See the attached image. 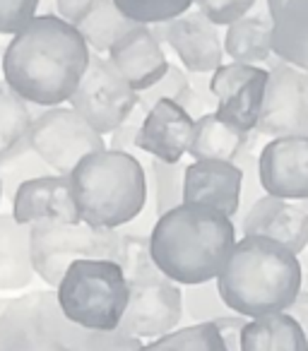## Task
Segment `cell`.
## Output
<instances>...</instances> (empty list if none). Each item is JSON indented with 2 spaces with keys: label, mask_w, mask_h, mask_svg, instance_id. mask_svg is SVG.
I'll return each instance as SVG.
<instances>
[{
  "label": "cell",
  "mask_w": 308,
  "mask_h": 351,
  "mask_svg": "<svg viewBox=\"0 0 308 351\" xmlns=\"http://www.w3.org/2000/svg\"><path fill=\"white\" fill-rule=\"evenodd\" d=\"M89 56L75 25L56 12L34 15L3 53V82L32 106H63L78 89Z\"/></svg>",
  "instance_id": "obj_1"
},
{
  "label": "cell",
  "mask_w": 308,
  "mask_h": 351,
  "mask_svg": "<svg viewBox=\"0 0 308 351\" xmlns=\"http://www.w3.org/2000/svg\"><path fill=\"white\" fill-rule=\"evenodd\" d=\"M239 241L231 217L202 205H178L157 217L150 255L159 272L178 287L215 282Z\"/></svg>",
  "instance_id": "obj_2"
},
{
  "label": "cell",
  "mask_w": 308,
  "mask_h": 351,
  "mask_svg": "<svg viewBox=\"0 0 308 351\" xmlns=\"http://www.w3.org/2000/svg\"><path fill=\"white\" fill-rule=\"evenodd\" d=\"M301 260L265 236H241L217 277L224 303L244 317L284 313L301 291Z\"/></svg>",
  "instance_id": "obj_3"
},
{
  "label": "cell",
  "mask_w": 308,
  "mask_h": 351,
  "mask_svg": "<svg viewBox=\"0 0 308 351\" xmlns=\"http://www.w3.org/2000/svg\"><path fill=\"white\" fill-rule=\"evenodd\" d=\"M80 219L99 229H123L147 207L142 159L118 149L92 152L68 176Z\"/></svg>",
  "instance_id": "obj_4"
},
{
  "label": "cell",
  "mask_w": 308,
  "mask_h": 351,
  "mask_svg": "<svg viewBox=\"0 0 308 351\" xmlns=\"http://www.w3.org/2000/svg\"><path fill=\"white\" fill-rule=\"evenodd\" d=\"M118 265L128 277L121 330L137 339H157L176 330L183 320V289L159 272L150 255V236L123 234Z\"/></svg>",
  "instance_id": "obj_5"
},
{
  "label": "cell",
  "mask_w": 308,
  "mask_h": 351,
  "mask_svg": "<svg viewBox=\"0 0 308 351\" xmlns=\"http://www.w3.org/2000/svg\"><path fill=\"white\" fill-rule=\"evenodd\" d=\"M58 306L73 325L92 332L121 327L128 306V277L113 260H75L56 287Z\"/></svg>",
  "instance_id": "obj_6"
},
{
  "label": "cell",
  "mask_w": 308,
  "mask_h": 351,
  "mask_svg": "<svg viewBox=\"0 0 308 351\" xmlns=\"http://www.w3.org/2000/svg\"><path fill=\"white\" fill-rule=\"evenodd\" d=\"M123 234L118 229H99L84 221H36L32 224V267L49 287H58L65 269L75 260H113L121 263Z\"/></svg>",
  "instance_id": "obj_7"
},
{
  "label": "cell",
  "mask_w": 308,
  "mask_h": 351,
  "mask_svg": "<svg viewBox=\"0 0 308 351\" xmlns=\"http://www.w3.org/2000/svg\"><path fill=\"white\" fill-rule=\"evenodd\" d=\"M82 327L63 315L56 291H32L0 306V351H75Z\"/></svg>",
  "instance_id": "obj_8"
},
{
  "label": "cell",
  "mask_w": 308,
  "mask_h": 351,
  "mask_svg": "<svg viewBox=\"0 0 308 351\" xmlns=\"http://www.w3.org/2000/svg\"><path fill=\"white\" fill-rule=\"evenodd\" d=\"M29 147L54 173L70 176L87 154L106 149V140L75 108L51 106L34 116Z\"/></svg>",
  "instance_id": "obj_9"
},
{
  "label": "cell",
  "mask_w": 308,
  "mask_h": 351,
  "mask_svg": "<svg viewBox=\"0 0 308 351\" xmlns=\"http://www.w3.org/2000/svg\"><path fill=\"white\" fill-rule=\"evenodd\" d=\"M70 108H75L99 135H108L132 116L137 92L108 63L106 56L92 53L78 89L70 97Z\"/></svg>",
  "instance_id": "obj_10"
},
{
  "label": "cell",
  "mask_w": 308,
  "mask_h": 351,
  "mask_svg": "<svg viewBox=\"0 0 308 351\" xmlns=\"http://www.w3.org/2000/svg\"><path fill=\"white\" fill-rule=\"evenodd\" d=\"M263 137H308V73L272 60L258 128Z\"/></svg>",
  "instance_id": "obj_11"
},
{
  "label": "cell",
  "mask_w": 308,
  "mask_h": 351,
  "mask_svg": "<svg viewBox=\"0 0 308 351\" xmlns=\"http://www.w3.org/2000/svg\"><path fill=\"white\" fill-rule=\"evenodd\" d=\"M152 32L178 56L188 73L210 75L224 63V46L222 36L217 34V27L198 10H188L171 22L152 27Z\"/></svg>",
  "instance_id": "obj_12"
},
{
  "label": "cell",
  "mask_w": 308,
  "mask_h": 351,
  "mask_svg": "<svg viewBox=\"0 0 308 351\" xmlns=\"http://www.w3.org/2000/svg\"><path fill=\"white\" fill-rule=\"evenodd\" d=\"M265 195L301 202L308 197V137H272L258 154Z\"/></svg>",
  "instance_id": "obj_13"
},
{
  "label": "cell",
  "mask_w": 308,
  "mask_h": 351,
  "mask_svg": "<svg viewBox=\"0 0 308 351\" xmlns=\"http://www.w3.org/2000/svg\"><path fill=\"white\" fill-rule=\"evenodd\" d=\"M196 118L171 99H159L145 113L135 135V149L164 164H178L193 142Z\"/></svg>",
  "instance_id": "obj_14"
},
{
  "label": "cell",
  "mask_w": 308,
  "mask_h": 351,
  "mask_svg": "<svg viewBox=\"0 0 308 351\" xmlns=\"http://www.w3.org/2000/svg\"><path fill=\"white\" fill-rule=\"evenodd\" d=\"M236 231L241 236H265L277 241L294 255H301L308 248V215L298 207V202L272 195L258 197L236 221Z\"/></svg>",
  "instance_id": "obj_15"
},
{
  "label": "cell",
  "mask_w": 308,
  "mask_h": 351,
  "mask_svg": "<svg viewBox=\"0 0 308 351\" xmlns=\"http://www.w3.org/2000/svg\"><path fill=\"white\" fill-rule=\"evenodd\" d=\"M12 212L20 224H36V221H65V224H78L80 212L73 197V186L68 176L49 173L25 181L15 191Z\"/></svg>",
  "instance_id": "obj_16"
},
{
  "label": "cell",
  "mask_w": 308,
  "mask_h": 351,
  "mask_svg": "<svg viewBox=\"0 0 308 351\" xmlns=\"http://www.w3.org/2000/svg\"><path fill=\"white\" fill-rule=\"evenodd\" d=\"M244 173L234 161H193L183 176V202L202 205L236 219Z\"/></svg>",
  "instance_id": "obj_17"
},
{
  "label": "cell",
  "mask_w": 308,
  "mask_h": 351,
  "mask_svg": "<svg viewBox=\"0 0 308 351\" xmlns=\"http://www.w3.org/2000/svg\"><path fill=\"white\" fill-rule=\"evenodd\" d=\"M106 58L137 94L157 84L171 65L162 49V41L154 36L152 27L145 25L132 27L121 41L111 46Z\"/></svg>",
  "instance_id": "obj_18"
},
{
  "label": "cell",
  "mask_w": 308,
  "mask_h": 351,
  "mask_svg": "<svg viewBox=\"0 0 308 351\" xmlns=\"http://www.w3.org/2000/svg\"><path fill=\"white\" fill-rule=\"evenodd\" d=\"M272 56L308 73V0H287L272 15Z\"/></svg>",
  "instance_id": "obj_19"
},
{
  "label": "cell",
  "mask_w": 308,
  "mask_h": 351,
  "mask_svg": "<svg viewBox=\"0 0 308 351\" xmlns=\"http://www.w3.org/2000/svg\"><path fill=\"white\" fill-rule=\"evenodd\" d=\"M32 226L0 212V291L29 287L36 277L29 253Z\"/></svg>",
  "instance_id": "obj_20"
},
{
  "label": "cell",
  "mask_w": 308,
  "mask_h": 351,
  "mask_svg": "<svg viewBox=\"0 0 308 351\" xmlns=\"http://www.w3.org/2000/svg\"><path fill=\"white\" fill-rule=\"evenodd\" d=\"M260 132H244L234 130L226 125L217 113H202L196 118V128H193V142L188 154L193 161H234L244 147L253 145L260 140Z\"/></svg>",
  "instance_id": "obj_21"
},
{
  "label": "cell",
  "mask_w": 308,
  "mask_h": 351,
  "mask_svg": "<svg viewBox=\"0 0 308 351\" xmlns=\"http://www.w3.org/2000/svg\"><path fill=\"white\" fill-rule=\"evenodd\" d=\"M224 56H229L234 63L246 65H263L272 63V20L270 15H246L226 27L224 39Z\"/></svg>",
  "instance_id": "obj_22"
},
{
  "label": "cell",
  "mask_w": 308,
  "mask_h": 351,
  "mask_svg": "<svg viewBox=\"0 0 308 351\" xmlns=\"http://www.w3.org/2000/svg\"><path fill=\"white\" fill-rule=\"evenodd\" d=\"M241 351H308V341L287 313H270L246 322Z\"/></svg>",
  "instance_id": "obj_23"
},
{
  "label": "cell",
  "mask_w": 308,
  "mask_h": 351,
  "mask_svg": "<svg viewBox=\"0 0 308 351\" xmlns=\"http://www.w3.org/2000/svg\"><path fill=\"white\" fill-rule=\"evenodd\" d=\"M34 116L32 104L17 97L5 82H0V166L29 149Z\"/></svg>",
  "instance_id": "obj_24"
},
{
  "label": "cell",
  "mask_w": 308,
  "mask_h": 351,
  "mask_svg": "<svg viewBox=\"0 0 308 351\" xmlns=\"http://www.w3.org/2000/svg\"><path fill=\"white\" fill-rule=\"evenodd\" d=\"M75 27L82 34L89 51L102 56L108 53L111 46L116 41H121L135 25L118 12V8L113 5V0H92L84 8L82 15L75 20Z\"/></svg>",
  "instance_id": "obj_25"
},
{
  "label": "cell",
  "mask_w": 308,
  "mask_h": 351,
  "mask_svg": "<svg viewBox=\"0 0 308 351\" xmlns=\"http://www.w3.org/2000/svg\"><path fill=\"white\" fill-rule=\"evenodd\" d=\"M145 173H147V195H152L150 205L154 215L162 217L171 212L174 207L183 205V176H186V164H164V161L152 159L145 154Z\"/></svg>",
  "instance_id": "obj_26"
},
{
  "label": "cell",
  "mask_w": 308,
  "mask_h": 351,
  "mask_svg": "<svg viewBox=\"0 0 308 351\" xmlns=\"http://www.w3.org/2000/svg\"><path fill=\"white\" fill-rule=\"evenodd\" d=\"M265 84H268V70L263 68L248 84H244L239 92L231 94L226 101L217 104L215 113L226 125L244 132V135L255 132L260 108H263V99H265Z\"/></svg>",
  "instance_id": "obj_27"
},
{
  "label": "cell",
  "mask_w": 308,
  "mask_h": 351,
  "mask_svg": "<svg viewBox=\"0 0 308 351\" xmlns=\"http://www.w3.org/2000/svg\"><path fill=\"white\" fill-rule=\"evenodd\" d=\"M140 351H226L220 332L212 322L202 325H183L169 335L142 344Z\"/></svg>",
  "instance_id": "obj_28"
},
{
  "label": "cell",
  "mask_w": 308,
  "mask_h": 351,
  "mask_svg": "<svg viewBox=\"0 0 308 351\" xmlns=\"http://www.w3.org/2000/svg\"><path fill=\"white\" fill-rule=\"evenodd\" d=\"M229 315H234V311L222 298L220 289H217V279L183 287V320H186V325H202V322H215Z\"/></svg>",
  "instance_id": "obj_29"
},
{
  "label": "cell",
  "mask_w": 308,
  "mask_h": 351,
  "mask_svg": "<svg viewBox=\"0 0 308 351\" xmlns=\"http://www.w3.org/2000/svg\"><path fill=\"white\" fill-rule=\"evenodd\" d=\"M113 5L132 25L157 27L191 10L193 0H113Z\"/></svg>",
  "instance_id": "obj_30"
},
{
  "label": "cell",
  "mask_w": 308,
  "mask_h": 351,
  "mask_svg": "<svg viewBox=\"0 0 308 351\" xmlns=\"http://www.w3.org/2000/svg\"><path fill=\"white\" fill-rule=\"evenodd\" d=\"M159 99H171L178 106H183L188 113H193V84L191 75H186L176 65H169L167 75L159 80L157 84H152L150 89L137 94V111L145 116Z\"/></svg>",
  "instance_id": "obj_31"
},
{
  "label": "cell",
  "mask_w": 308,
  "mask_h": 351,
  "mask_svg": "<svg viewBox=\"0 0 308 351\" xmlns=\"http://www.w3.org/2000/svg\"><path fill=\"white\" fill-rule=\"evenodd\" d=\"M54 171L44 164V161L36 156V152L27 149L25 154L15 156L12 161L0 166V181H3V193L8 195H15V191L22 186L25 181H32V178H39V176H49Z\"/></svg>",
  "instance_id": "obj_32"
},
{
  "label": "cell",
  "mask_w": 308,
  "mask_h": 351,
  "mask_svg": "<svg viewBox=\"0 0 308 351\" xmlns=\"http://www.w3.org/2000/svg\"><path fill=\"white\" fill-rule=\"evenodd\" d=\"M260 70L263 68H258V65L234 63V60L222 63L220 68L210 75V92H212V97H215V101L217 104L226 101L231 94H236L244 84H248Z\"/></svg>",
  "instance_id": "obj_33"
},
{
  "label": "cell",
  "mask_w": 308,
  "mask_h": 351,
  "mask_svg": "<svg viewBox=\"0 0 308 351\" xmlns=\"http://www.w3.org/2000/svg\"><path fill=\"white\" fill-rule=\"evenodd\" d=\"M258 0H193L196 10L215 27H229L236 20L246 17Z\"/></svg>",
  "instance_id": "obj_34"
},
{
  "label": "cell",
  "mask_w": 308,
  "mask_h": 351,
  "mask_svg": "<svg viewBox=\"0 0 308 351\" xmlns=\"http://www.w3.org/2000/svg\"><path fill=\"white\" fill-rule=\"evenodd\" d=\"M142 339L123 332L121 327L113 332H92L82 330L75 351H140Z\"/></svg>",
  "instance_id": "obj_35"
},
{
  "label": "cell",
  "mask_w": 308,
  "mask_h": 351,
  "mask_svg": "<svg viewBox=\"0 0 308 351\" xmlns=\"http://www.w3.org/2000/svg\"><path fill=\"white\" fill-rule=\"evenodd\" d=\"M41 0H0V34L15 36L39 10Z\"/></svg>",
  "instance_id": "obj_36"
},
{
  "label": "cell",
  "mask_w": 308,
  "mask_h": 351,
  "mask_svg": "<svg viewBox=\"0 0 308 351\" xmlns=\"http://www.w3.org/2000/svg\"><path fill=\"white\" fill-rule=\"evenodd\" d=\"M248 322V317L244 315H229V317H220L215 320V330L220 332L222 341H224V349L226 351H241V335H244V327Z\"/></svg>",
  "instance_id": "obj_37"
},
{
  "label": "cell",
  "mask_w": 308,
  "mask_h": 351,
  "mask_svg": "<svg viewBox=\"0 0 308 351\" xmlns=\"http://www.w3.org/2000/svg\"><path fill=\"white\" fill-rule=\"evenodd\" d=\"M284 313H287V315L292 317L298 327H301V332L306 335V341H308V291L306 289L298 291V296L294 298L292 306H289Z\"/></svg>",
  "instance_id": "obj_38"
},
{
  "label": "cell",
  "mask_w": 308,
  "mask_h": 351,
  "mask_svg": "<svg viewBox=\"0 0 308 351\" xmlns=\"http://www.w3.org/2000/svg\"><path fill=\"white\" fill-rule=\"evenodd\" d=\"M89 3L92 0H54V8H56V15L68 20L70 25H75V20L82 15Z\"/></svg>",
  "instance_id": "obj_39"
},
{
  "label": "cell",
  "mask_w": 308,
  "mask_h": 351,
  "mask_svg": "<svg viewBox=\"0 0 308 351\" xmlns=\"http://www.w3.org/2000/svg\"><path fill=\"white\" fill-rule=\"evenodd\" d=\"M284 3H287V0H265V10H268L270 20H272V15L284 5Z\"/></svg>",
  "instance_id": "obj_40"
},
{
  "label": "cell",
  "mask_w": 308,
  "mask_h": 351,
  "mask_svg": "<svg viewBox=\"0 0 308 351\" xmlns=\"http://www.w3.org/2000/svg\"><path fill=\"white\" fill-rule=\"evenodd\" d=\"M301 274H303V282H301V289H306V291H308V263H306V265H303V263H301Z\"/></svg>",
  "instance_id": "obj_41"
},
{
  "label": "cell",
  "mask_w": 308,
  "mask_h": 351,
  "mask_svg": "<svg viewBox=\"0 0 308 351\" xmlns=\"http://www.w3.org/2000/svg\"><path fill=\"white\" fill-rule=\"evenodd\" d=\"M298 207H301V210L308 215V197H306V200H301V202H298Z\"/></svg>",
  "instance_id": "obj_42"
},
{
  "label": "cell",
  "mask_w": 308,
  "mask_h": 351,
  "mask_svg": "<svg viewBox=\"0 0 308 351\" xmlns=\"http://www.w3.org/2000/svg\"><path fill=\"white\" fill-rule=\"evenodd\" d=\"M3 195H5V193H3V181H0V202H3Z\"/></svg>",
  "instance_id": "obj_43"
}]
</instances>
